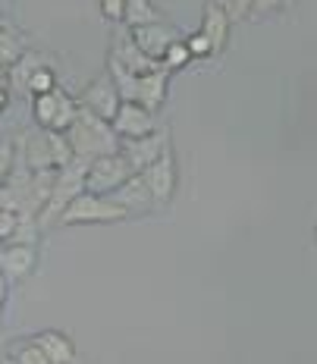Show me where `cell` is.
I'll use <instances>...</instances> for the list:
<instances>
[{
    "mask_svg": "<svg viewBox=\"0 0 317 364\" xmlns=\"http://www.w3.org/2000/svg\"><path fill=\"white\" fill-rule=\"evenodd\" d=\"M66 139H70V145H72V154L85 157V161H95V157H104V154H117L119 145H123V139L117 135L110 119L97 117L95 110L82 107V104H79V117L66 129Z\"/></svg>",
    "mask_w": 317,
    "mask_h": 364,
    "instance_id": "6da1fadb",
    "label": "cell"
},
{
    "mask_svg": "<svg viewBox=\"0 0 317 364\" xmlns=\"http://www.w3.org/2000/svg\"><path fill=\"white\" fill-rule=\"evenodd\" d=\"M107 73L117 82V91L123 101H135L148 110H161L163 101H167V88H170V70L161 66V70H151V73H129L117 63V60L107 57Z\"/></svg>",
    "mask_w": 317,
    "mask_h": 364,
    "instance_id": "7a4b0ae2",
    "label": "cell"
},
{
    "mask_svg": "<svg viewBox=\"0 0 317 364\" xmlns=\"http://www.w3.org/2000/svg\"><path fill=\"white\" fill-rule=\"evenodd\" d=\"M88 164L85 157H72L66 166H60L57 170V179H54V192H50L48 204H44V210L38 214V226H41V232L54 230L60 214H63L66 208H70V201L75 198L79 192H85V173H88Z\"/></svg>",
    "mask_w": 317,
    "mask_h": 364,
    "instance_id": "3957f363",
    "label": "cell"
},
{
    "mask_svg": "<svg viewBox=\"0 0 317 364\" xmlns=\"http://www.w3.org/2000/svg\"><path fill=\"white\" fill-rule=\"evenodd\" d=\"M129 220V210L119 208L113 198L97 192H79L70 201V208L60 214L57 226H85V223H119Z\"/></svg>",
    "mask_w": 317,
    "mask_h": 364,
    "instance_id": "277c9868",
    "label": "cell"
},
{
    "mask_svg": "<svg viewBox=\"0 0 317 364\" xmlns=\"http://www.w3.org/2000/svg\"><path fill=\"white\" fill-rule=\"evenodd\" d=\"M72 157L75 154L66 132H57V129H41L38 135L26 132V161L32 170H60Z\"/></svg>",
    "mask_w": 317,
    "mask_h": 364,
    "instance_id": "5b68a950",
    "label": "cell"
},
{
    "mask_svg": "<svg viewBox=\"0 0 317 364\" xmlns=\"http://www.w3.org/2000/svg\"><path fill=\"white\" fill-rule=\"evenodd\" d=\"M32 117L38 129H57L66 132L72 119L79 117V97L66 95L63 88H50L44 95H32Z\"/></svg>",
    "mask_w": 317,
    "mask_h": 364,
    "instance_id": "8992f818",
    "label": "cell"
},
{
    "mask_svg": "<svg viewBox=\"0 0 317 364\" xmlns=\"http://www.w3.org/2000/svg\"><path fill=\"white\" fill-rule=\"evenodd\" d=\"M132 164L123 157V151L117 154H104V157H95L88 164V173H85V192H97V195H110L117 186H123L126 179L132 176Z\"/></svg>",
    "mask_w": 317,
    "mask_h": 364,
    "instance_id": "52a82bcc",
    "label": "cell"
},
{
    "mask_svg": "<svg viewBox=\"0 0 317 364\" xmlns=\"http://www.w3.org/2000/svg\"><path fill=\"white\" fill-rule=\"evenodd\" d=\"M141 176H145L151 195H154V204L157 208H167L173 201V195H176V186H179V170H176V154H173V139L163 145L161 157H157L154 164L148 166V170H141Z\"/></svg>",
    "mask_w": 317,
    "mask_h": 364,
    "instance_id": "ba28073f",
    "label": "cell"
},
{
    "mask_svg": "<svg viewBox=\"0 0 317 364\" xmlns=\"http://www.w3.org/2000/svg\"><path fill=\"white\" fill-rule=\"evenodd\" d=\"M38 267V242H4L0 245V273L6 283L16 286L28 279Z\"/></svg>",
    "mask_w": 317,
    "mask_h": 364,
    "instance_id": "9c48e42d",
    "label": "cell"
},
{
    "mask_svg": "<svg viewBox=\"0 0 317 364\" xmlns=\"http://www.w3.org/2000/svg\"><path fill=\"white\" fill-rule=\"evenodd\" d=\"M167 141H170V126H161L157 132L139 135V139H123L119 151H123V157L132 164V170L141 173V170H148L157 157H161V151H163Z\"/></svg>",
    "mask_w": 317,
    "mask_h": 364,
    "instance_id": "30bf717a",
    "label": "cell"
},
{
    "mask_svg": "<svg viewBox=\"0 0 317 364\" xmlns=\"http://www.w3.org/2000/svg\"><path fill=\"white\" fill-rule=\"evenodd\" d=\"M79 104H82V107H88V110H95L97 117L113 119V117H117V110H119V104H123V97H119L113 75L101 73L97 79H92L85 85V91L79 95Z\"/></svg>",
    "mask_w": 317,
    "mask_h": 364,
    "instance_id": "8fae6325",
    "label": "cell"
},
{
    "mask_svg": "<svg viewBox=\"0 0 317 364\" xmlns=\"http://www.w3.org/2000/svg\"><path fill=\"white\" fill-rule=\"evenodd\" d=\"M129 38L135 44H139L141 50H145L148 57H154V60H161L163 54H167V48L173 41H179V28L176 26H170L167 19L163 22H148V26H135L129 28Z\"/></svg>",
    "mask_w": 317,
    "mask_h": 364,
    "instance_id": "7c38bea8",
    "label": "cell"
},
{
    "mask_svg": "<svg viewBox=\"0 0 317 364\" xmlns=\"http://www.w3.org/2000/svg\"><path fill=\"white\" fill-rule=\"evenodd\" d=\"M113 129H117L119 139H139V135H148V132H157V119H154V110L141 107L135 101H123L117 110V117L110 119Z\"/></svg>",
    "mask_w": 317,
    "mask_h": 364,
    "instance_id": "4fadbf2b",
    "label": "cell"
},
{
    "mask_svg": "<svg viewBox=\"0 0 317 364\" xmlns=\"http://www.w3.org/2000/svg\"><path fill=\"white\" fill-rule=\"evenodd\" d=\"M107 198H113V201L119 204V208L129 210V217L145 214V210H154V208H157V204H154V195H151V188H148V182H145V176H141V173H132V176L126 179L123 186L113 188Z\"/></svg>",
    "mask_w": 317,
    "mask_h": 364,
    "instance_id": "5bb4252c",
    "label": "cell"
},
{
    "mask_svg": "<svg viewBox=\"0 0 317 364\" xmlns=\"http://www.w3.org/2000/svg\"><path fill=\"white\" fill-rule=\"evenodd\" d=\"M110 60H117L123 70H129V73H151V70H161V60H154V57H148L145 50L139 48V44L129 38V32L126 35H117V41H113V48H110Z\"/></svg>",
    "mask_w": 317,
    "mask_h": 364,
    "instance_id": "9a60e30c",
    "label": "cell"
},
{
    "mask_svg": "<svg viewBox=\"0 0 317 364\" xmlns=\"http://www.w3.org/2000/svg\"><path fill=\"white\" fill-rule=\"evenodd\" d=\"M41 66H50V57L41 54V50H32L28 48L26 54H22L16 63L10 66V91H16V95H28V85H32V75L41 70Z\"/></svg>",
    "mask_w": 317,
    "mask_h": 364,
    "instance_id": "2e32d148",
    "label": "cell"
},
{
    "mask_svg": "<svg viewBox=\"0 0 317 364\" xmlns=\"http://www.w3.org/2000/svg\"><path fill=\"white\" fill-rule=\"evenodd\" d=\"M230 28H232V22H230V16H226L220 6L205 4V13H201V32L210 38L214 57H220L226 50V44H230Z\"/></svg>",
    "mask_w": 317,
    "mask_h": 364,
    "instance_id": "e0dca14e",
    "label": "cell"
},
{
    "mask_svg": "<svg viewBox=\"0 0 317 364\" xmlns=\"http://www.w3.org/2000/svg\"><path fill=\"white\" fill-rule=\"evenodd\" d=\"M35 343L44 348V355H48V364H72V361H79V352H75L72 339L63 336V333H57V330L38 333Z\"/></svg>",
    "mask_w": 317,
    "mask_h": 364,
    "instance_id": "ac0fdd59",
    "label": "cell"
},
{
    "mask_svg": "<svg viewBox=\"0 0 317 364\" xmlns=\"http://www.w3.org/2000/svg\"><path fill=\"white\" fill-rule=\"evenodd\" d=\"M26 50H28V41L16 26H10V22L0 26V66H4V70H10Z\"/></svg>",
    "mask_w": 317,
    "mask_h": 364,
    "instance_id": "d6986e66",
    "label": "cell"
},
{
    "mask_svg": "<svg viewBox=\"0 0 317 364\" xmlns=\"http://www.w3.org/2000/svg\"><path fill=\"white\" fill-rule=\"evenodd\" d=\"M161 10L154 6V0H126V10H123V22L129 28L135 26H148V22H163Z\"/></svg>",
    "mask_w": 317,
    "mask_h": 364,
    "instance_id": "ffe728a7",
    "label": "cell"
},
{
    "mask_svg": "<svg viewBox=\"0 0 317 364\" xmlns=\"http://www.w3.org/2000/svg\"><path fill=\"white\" fill-rule=\"evenodd\" d=\"M4 361H16V364H48V355L44 348L32 339H22V343H13L10 348L4 352Z\"/></svg>",
    "mask_w": 317,
    "mask_h": 364,
    "instance_id": "44dd1931",
    "label": "cell"
},
{
    "mask_svg": "<svg viewBox=\"0 0 317 364\" xmlns=\"http://www.w3.org/2000/svg\"><path fill=\"white\" fill-rule=\"evenodd\" d=\"M188 60H192V54H188V48H186V38H179V41H173L167 48V54L161 57V63L167 66L170 73H179V70H186Z\"/></svg>",
    "mask_w": 317,
    "mask_h": 364,
    "instance_id": "7402d4cb",
    "label": "cell"
},
{
    "mask_svg": "<svg viewBox=\"0 0 317 364\" xmlns=\"http://www.w3.org/2000/svg\"><path fill=\"white\" fill-rule=\"evenodd\" d=\"M186 38V48H188V54H192V60H210L214 57V48H210V38L201 32H192V35H183Z\"/></svg>",
    "mask_w": 317,
    "mask_h": 364,
    "instance_id": "603a6c76",
    "label": "cell"
},
{
    "mask_svg": "<svg viewBox=\"0 0 317 364\" xmlns=\"http://www.w3.org/2000/svg\"><path fill=\"white\" fill-rule=\"evenodd\" d=\"M208 4L220 6L226 16H230V22H242L252 16V0H208Z\"/></svg>",
    "mask_w": 317,
    "mask_h": 364,
    "instance_id": "cb8c5ba5",
    "label": "cell"
},
{
    "mask_svg": "<svg viewBox=\"0 0 317 364\" xmlns=\"http://www.w3.org/2000/svg\"><path fill=\"white\" fill-rule=\"evenodd\" d=\"M19 220H22L19 210L0 208V245H4V242H13V236H16V230H19Z\"/></svg>",
    "mask_w": 317,
    "mask_h": 364,
    "instance_id": "d4e9b609",
    "label": "cell"
},
{
    "mask_svg": "<svg viewBox=\"0 0 317 364\" xmlns=\"http://www.w3.org/2000/svg\"><path fill=\"white\" fill-rule=\"evenodd\" d=\"M57 88V75H54V66H41L35 75H32V85H28V95H44V91Z\"/></svg>",
    "mask_w": 317,
    "mask_h": 364,
    "instance_id": "484cf974",
    "label": "cell"
},
{
    "mask_svg": "<svg viewBox=\"0 0 317 364\" xmlns=\"http://www.w3.org/2000/svg\"><path fill=\"white\" fill-rule=\"evenodd\" d=\"M13 164H16V139H0V182L10 176Z\"/></svg>",
    "mask_w": 317,
    "mask_h": 364,
    "instance_id": "4316f807",
    "label": "cell"
},
{
    "mask_svg": "<svg viewBox=\"0 0 317 364\" xmlns=\"http://www.w3.org/2000/svg\"><path fill=\"white\" fill-rule=\"evenodd\" d=\"M289 0H252V16L248 19H264V16H274L280 13Z\"/></svg>",
    "mask_w": 317,
    "mask_h": 364,
    "instance_id": "83f0119b",
    "label": "cell"
},
{
    "mask_svg": "<svg viewBox=\"0 0 317 364\" xmlns=\"http://www.w3.org/2000/svg\"><path fill=\"white\" fill-rule=\"evenodd\" d=\"M97 4H101V13H104V19H110V22H123L126 0H97Z\"/></svg>",
    "mask_w": 317,
    "mask_h": 364,
    "instance_id": "f1b7e54d",
    "label": "cell"
},
{
    "mask_svg": "<svg viewBox=\"0 0 317 364\" xmlns=\"http://www.w3.org/2000/svg\"><path fill=\"white\" fill-rule=\"evenodd\" d=\"M6 295H10V283H6V277L0 273V311H4V305H6Z\"/></svg>",
    "mask_w": 317,
    "mask_h": 364,
    "instance_id": "f546056e",
    "label": "cell"
},
{
    "mask_svg": "<svg viewBox=\"0 0 317 364\" xmlns=\"http://www.w3.org/2000/svg\"><path fill=\"white\" fill-rule=\"evenodd\" d=\"M6 104H10V88H4V85H0V113L6 110Z\"/></svg>",
    "mask_w": 317,
    "mask_h": 364,
    "instance_id": "4dcf8cb0",
    "label": "cell"
},
{
    "mask_svg": "<svg viewBox=\"0 0 317 364\" xmlns=\"http://www.w3.org/2000/svg\"><path fill=\"white\" fill-rule=\"evenodd\" d=\"M0 26H6V19H4V16H0Z\"/></svg>",
    "mask_w": 317,
    "mask_h": 364,
    "instance_id": "1f68e13d",
    "label": "cell"
}]
</instances>
